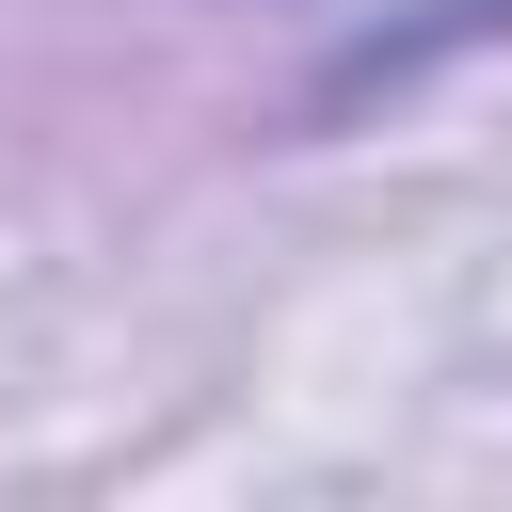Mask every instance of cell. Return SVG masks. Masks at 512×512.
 <instances>
[{
    "label": "cell",
    "instance_id": "cell-1",
    "mask_svg": "<svg viewBox=\"0 0 512 512\" xmlns=\"http://www.w3.org/2000/svg\"><path fill=\"white\" fill-rule=\"evenodd\" d=\"M480 48H512V0H384L368 32H336V48H320L304 112H320V128H352V112H384V96H416V80L480 64Z\"/></svg>",
    "mask_w": 512,
    "mask_h": 512
}]
</instances>
